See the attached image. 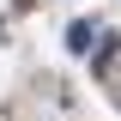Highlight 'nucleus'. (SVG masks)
I'll use <instances>...</instances> for the list:
<instances>
[{"label": "nucleus", "instance_id": "nucleus-1", "mask_svg": "<svg viewBox=\"0 0 121 121\" xmlns=\"http://www.w3.org/2000/svg\"><path fill=\"white\" fill-rule=\"evenodd\" d=\"M91 43H97V24H91V18H73V24H67V48H73V55H91Z\"/></svg>", "mask_w": 121, "mask_h": 121}]
</instances>
